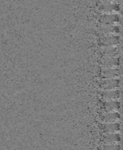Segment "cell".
Listing matches in <instances>:
<instances>
[{
	"mask_svg": "<svg viewBox=\"0 0 123 150\" xmlns=\"http://www.w3.org/2000/svg\"><path fill=\"white\" fill-rule=\"evenodd\" d=\"M118 86V81L115 79H108L104 81L103 86L107 90H112Z\"/></svg>",
	"mask_w": 123,
	"mask_h": 150,
	"instance_id": "6da1fadb",
	"label": "cell"
},
{
	"mask_svg": "<svg viewBox=\"0 0 123 150\" xmlns=\"http://www.w3.org/2000/svg\"><path fill=\"white\" fill-rule=\"evenodd\" d=\"M106 107H107V110H108L109 111L115 110L118 107L117 105L116 104V102H113V101H109L107 103V105H106Z\"/></svg>",
	"mask_w": 123,
	"mask_h": 150,
	"instance_id": "3957f363",
	"label": "cell"
},
{
	"mask_svg": "<svg viewBox=\"0 0 123 150\" xmlns=\"http://www.w3.org/2000/svg\"><path fill=\"white\" fill-rule=\"evenodd\" d=\"M106 120L109 121H112L116 119V116L114 113H110L106 116Z\"/></svg>",
	"mask_w": 123,
	"mask_h": 150,
	"instance_id": "277c9868",
	"label": "cell"
},
{
	"mask_svg": "<svg viewBox=\"0 0 123 150\" xmlns=\"http://www.w3.org/2000/svg\"><path fill=\"white\" fill-rule=\"evenodd\" d=\"M103 96L104 98L108 100V101H113V100L118 97V93L117 91L108 90L104 93Z\"/></svg>",
	"mask_w": 123,
	"mask_h": 150,
	"instance_id": "7a4b0ae2",
	"label": "cell"
}]
</instances>
